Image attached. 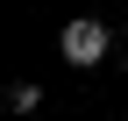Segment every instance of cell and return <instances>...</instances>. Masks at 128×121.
Instances as JSON below:
<instances>
[{"instance_id":"obj_2","label":"cell","mask_w":128,"mask_h":121,"mask_svg":"<svg viewBox=\"0 0 128 121\" xmlns=\"http://www.w3.org/2000/svg\"><path fill=\"white\" fill-rule=\"evenodd\" d=\"M7 107H14V114H36V107H43V93H36V86L22 78V86H14V93H7Z\"/></svg>"},{"instance_id":"obj_1","label":"cell","mask_w":128,"mask_h":121,"mask_svg":"<svg viewBox=\"0 0 128 121\" xmlns=\"http://www.w3.org/2000/svg\"><path fill=\"white\" fill-rule=\"evenodd\" d=\"M57 50H64V64H78V71H92L107 50H114V28L107 22H92V14H78V22H64V36H57Z\"/></svg>"},{"instance_id":"obj_3","label":"cell","mask_w":128,"mask_h":121,"mask_svg":"<svg viewBox=\"0 0 128 121\" xmlns=\"http://www.w3.org/2000/svg\"><path fill=\"white\" fill-rule=\"evenodd\" d=\"M121 78H128V57H121Z\"/></svg>"}]
</instances>
